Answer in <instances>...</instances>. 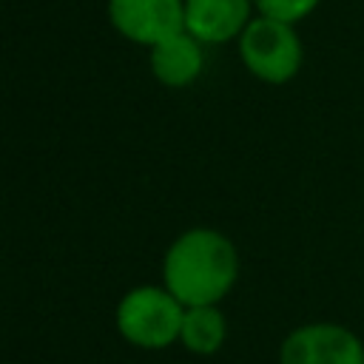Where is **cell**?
I'll use <instances>...</instances> for the list:
<instances>
[{"label":"cell","mask_w":364,"mask_h":364,"mask_svg":"<svg viewBox=\"0 0 364 364\" xmlns=\"http://www.w3.org/2000/svg\"><path fill=\"white\" fill-rule=\"evenodd\" d=\"M239 279V250L216 228L182 230L165 250L162 284L185 304H219Z\"/></svg>","instance_id":"1"},{"label":"cell","mask_w":364,"mask_h":364,"mask_svg":"<svg viewBox=\"0 0 364 364\" xmlns=\"http://www.w3.org/2000/svg\"><path fill=\"white\" fill-rule=\"evenodd\" d=\"M185 304L165 284H136L114 307L117 333L139 350H162L179 341Z\"/></svg>","instance_id":"2"},{"label":"cell","mask_w":364,"mask_h":364,"mask_svg":"<svg viewBox=\"0 0 364 364\" xmlns=\"http://www.w3.org/2000/svg\"><path fill=\"white\" fill-rule=\"evenodd\" d=\"M239 57L256 80L284 85L301 71L304 46L293 23L259 14L239 34Z\"/></svg>","instance_id":"3"},{"label":"cell","mask_w":364,"mask_h":364,"mask_svg":"<svg viewBox=\"0 0 364 364\" xmlns=\"http://www.w3.org/2000/svg\"><path fill=\"white\" fill-rule=\"evenodd\" d=\"M279 364H364V341L336 321L299 324L284 336Z\"/></svg>","instance_id":"4"},{"label":"cell","mask_w":364,"mask_h":364,"mask_svg":"<svg viewBox=\"0 0 364 364\" xmlns=\"http://www.w3.org/2000/svg\"><path fill=\"white\" fill-rule=\"evenodd\" d=\"M105 11L119 37L145 48L185 28V0H108Z\"/></svg>","instance_id":"5"},{"label":"cell","mask_w":364,"mask_h":364,"mask_svg":"<svg viewBox=\"0 0 364 364\" xmlns=\"http://www.w3.org/2000/svg\"><path fill=\"white\" fill-rule=\"evenodd\" d=\"M253 0H185V31L205 46L239 40L253 20Z\"/></svg>","instance_id":"6"},{"label":"cell","mask_w":364,"mask_h":364,"mask_svg":"<svg viewBox=\"0 0 364 364\" xmlns=\"http://www.w3.org/2000/svg\"><path fill=\"white\" fill-rule=\"evenodd\" d=\"M205 43L191 31H176L148 48V68L159 85L188 88L205 71Z\"/></svg>","instance_id":"7"},{"label":"cell","mask_w":364,"mask_h":364,"mask_svg":"<svg viewBox=\"0 0 364 364\" xmlns=\"http://www.w3.org/2000/svg\"><path fill=\"white\" fill-rule=\"evenodd\" d=\"M228 341V318L216 304H191L182 313L179 344L191 355H213Z\"/></svg>","instance_id":"8"},{"label":"cell","mask_w":364,"mask_h":364,"mask_svg":"<svg viewBox=\"0 0 364 364\" xmlns=\"http://www.w3.org/2000/svg\"><path fill=\"white\" fill-rule=\"evenodd\" d=\"M321 0H253V9L264 17H273V20H284V23H299L304 17H310L316 11Z\"/></svg>","instance_id":"9"}]
</instances>
